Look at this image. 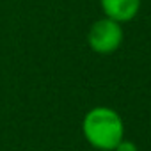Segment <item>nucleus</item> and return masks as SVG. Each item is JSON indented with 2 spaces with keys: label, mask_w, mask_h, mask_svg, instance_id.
<instances>
[{
  "label": "nucleus",
  "mask_w": 151,
  "mask_h": 151,
  "mask_svg": "<svg viewBox=\"0 0 151 151\" xmlns=\"http://www.w3.org/2000/svg\"><path fill=\"white\" fill-rule=\"evenodd\" d=\"M123 37L124 36H123L121 23L105 16V18L96 20L91 25L87 32V45L93 52L105 55V53L116 52L121 46Z\"/></svg>",
  "instance_id": "obj_2"
},
{
  "label": "nucleus",
  "mask_w": 151,
  "mask_h": 151,
  "mask_svg": "<svg viewBox=\"0 0 151 151\" xmlns=\"http://www.w3.org/2000/svg\"><path fill=\"white\" fill-rule=\"evenodd\" d=\"M100 6L107 18L124 23L132 22L137 16L140 9V0H100Z\"/></svg>",
  "instance_id": "obj_3"
},
{
  "label": "nucleus",
  "mask_w": 151,
  "mask_h": 151,
  "mask_svg": "<svg viewBox=\"0 0 151 151\" xmlns=\"http://www.w3.org/2000/svg\"><path fill=\"white\" fill-rule=\"evenodd\" d=\"M96 151H100V149H96Z\"/></svg>",
  "instance_id": "obj_5"
},
{
  "label": "nucleus",
  "mask_w": 151,
  "mask_h": 151,
  "mask_svg": "<svg viewBox=\"0 0 151 151\" xmlns=\"http://www.w3.org/2000/svg\"><path fill=\"white\" fill-rule=\"evenodd\" d=\"M82 133L94 149L114 151L124 139V123L114 109L94 107L84 116Z\"/></svg>",
  "instance_id": "obj_1"
},
{
  "label": "nucleus",
  "mask_w": 151,
  "mask_h": 151,
  "mask_svg": "<svg viewBox=\"0 0 151 151\" xmlns=\"http://www.w3.org/2000/svg\"><path fill=\"white\" fill-rule=\"evenodd\" d=\"M114 151H139V147H137V144H135L133 140L123 139V140L114 147Z\"/></svg>",
  "instance_id": "obj_4"
}]
</instances>
